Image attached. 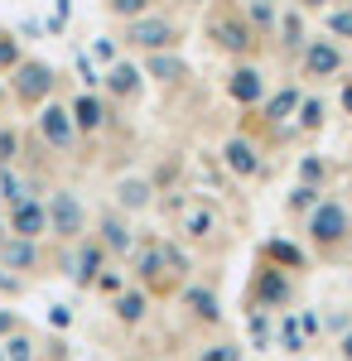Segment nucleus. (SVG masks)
Wrapping results in <instances>:
<instances>
[{
	"label": "nucleus",
	"instance_id": "obj_1",
	"mask_svg": "<svg viewBox=\"0 0 352 361\" xmlns=\"http://www.w3.org/2000/svg\"><path fill=\"white\" fill-rule=\"evenodd\" d=\"M10 73H15V97H20L25 106H44V102H49V92H54V68H49V63L20 58Z\"/></svg>",
	"mask_w": 352,
	"mask_h": 361
},
{
	"label": "nucleus",
	"instance_id": "obj_2",
	"mask_svg": "<svg viewBox=\"0 0 352 361\" xmlns=\"http://www.w3.org/2000/svg\"><path fill=\"white\" fill-rule=\"evenodd\" d=\"M44 212H49V231H54L58 241H78L82 226H87V217H82V202L73 193H63L58 188L49 202H44Z\"/></svg>",
	"mask_w": 352,
	"mask_h": 361
},
{
	"label": "nucleus",
	"instance_id": "obj_3",
	"mask_svg": "<svg viewBox=\"0 0 352 361\" xmlns=\"http://www.w3.org/2000/svg\"><path fill=\"white\" fill-rule=\"evenodd\" d=\"M39 135H44V145H54L58 154H68V149H73V140H78V126H73L68 106L44 102V106H39Z\"/></svg>",
	"mask_w": 352,
	"mask_h": 361
},
{
	"label": "nucleus",
	"instance_id": "obj_4",
	"mask_svg": "<svg viewBox=\"0 0 352 361\" xmlns=\"http://www.w3.org/2000/svg\"><path fill=\"white\" fill-rule=\"evenodd\" d=\"M44 231H49V212H44V202H39V197H25V202H15V207H10V236L39 241Z\"/></svg>",
	"mask_w": 352,
	"mask_h": 361
},
{
	"label": "nucleus",
	"instance_id": "obj_5",
	"mask_svg": "<svg viewBox=\"0 0 352 361\" xmlns=\"http://www.w3.org/2000/svg\"><path fill=\"white\" fill-rule=\"evenodd\" d=\"M309 231H314V241H319V246H333V241H343V236H348V212H343L338 202H319V207H314V217H309Z\"/></svg>",
	"mask_w": 352,
	"mask_h": 361
},
{
	"label": "nucleus",
	"instance_id": "obj_6",
	"mask_svg": "<svg viewBox=\"0 0 352 361\" xmlns=\"http://www.w3.org/2000/svg\"><path fill=\"white\" fill-rule=\"evenodd\" d=\"M126 44H136V49H169L174 44V25L169 20H131L126 25Z\"/></svg>",
	"mask_w": 352,
	"mask_h": 361
},
{
	"label": "nucleus",
	"instance_id": "obj_7",
	"mask_svg": "<svg viewBox=\"0 0 352 361\" xmlns=\"http://www.w3.org/2000/svg\"><path fill=\"white\" fill-rule=\"evenodd\" d=\"M0 270H20V275L39 270V246L25 236H0Z\"/></svg>",
	"mask_w": 352,
	"mask_h": 361
},
{
	"label": "nucleus",
	"instance_id": "obj_8",
	"mask_svg": "<svg viewBox=\"0 0 352 361\" xmlns=\"http://www.w3.org/2000/svg\"><path fill=\"white\" fill-rule=\"evenodd\" d=\"M68 116H73V126H78V130H102V121H107V106H102L92 92H82L78 102L68 106Z\"/></svg>",
	"mask_w": 352,
	"mask_h": 361
},
{
	"label": "nucleus",
	"instance_id": "obj_9",
	"mask_svg": "<svg viewBox=\"0 0 352 361\" xmlns=\"http://www.w3.org/2000/svg\"><path fill=\"white\" fill-rule=\"evenodd\" d=\"M213 39L222 44V49H232V54H242V49H251V29L242 25V20H213Z\"/></svg>",
	"mask_w": 352,
	"mask_h": 361
},
{
	"label": "nucleus",
	"instance_id": "obj_10",
	"mask_svg": "<svg viewBox=\"0 0 352 361\" xmlns=\"http://www.w3.org/2000/svg\"><path fill=\"white\" fill-rule=\"evenodd\" d=\"M304 68H309L314 78H328V73H338V68H343V58H338V49H333V44H324V39H319V44H309Z\"/></svg>",
	"mask_w": 352,
	"mask_h": 361
},
{
	"label": "nucleus",
	"instance_id": "obj_11",
	"mask_svg": "<svg viewBox=\"0 0 352 361\" xmlns=\"http://www.w3.org/2000/svg\"><path fill=\"white\" fill-rule=\"evenodd\" d=\"M227 92H232V102H242V106L261 102V73H256V68H237L232 82H227Z\"/></svg>",
	"mask_w": 352,
	"mask_h": 361
},
{
	"label": "nucleus",
	"instance_id": "obj_12",
	"mask_svg": "<svg viewBox=\"0 0 352 361\" xmlns=\"http://www.w3.org/2000/svg\"><path fill=\"white\" fill-rule=\"evenodd\" d=\"M68 275H73V284H92V279L102 275V246L87 241V246L73 255V270H68Z\"/></svg>",
	"mask_w": 352,
	"mask_h": 361
},
{
	"label": "nucleus",
	"instance_id": "obj_13",
	"mask_svg": "<svg viewBox=\"0 0 352 361\" xmlns=\"http://www.w3.org/2000/svg\"><path fill=\"white\" fill-rule=\"evenodd\" d=\"M222 154H227V169H232V173H242V178H251V173L261 169L256 149H251L246 140H227V149H222Z\"/></svg>",
	"mask_w": 352,
	"mask_h": 361
},
{
	"label": "nucleus",
	"instance_id": "obj_14",
	"mask_svg": "<svg viewBox=\"0 0 352 361\" xmlns=\"http://www.w3.org/2000/svg\"><path fill=\"white\" fill-rule=\"evenodd\" d=\"M102 82H107L116 97H136V92H140V73L131 68V63H111V73L102 78Z\"/></svg>",
	"mask_w": 352,
	"mask_h": 361
},
{
	"label": "nucleus",
	"instance_id": "obj_15",
	"mask_svg": "<svg viewBox=\"0 0 352 361\" xmlns=\"http://www.w3.org/2000/svg\"><path fill=\"white\" fill-rule=\"evenodd\" d=\"M116 197H121V207L140 212V207H150V183L145 178H121L116 183Z\"/></svg>",
	"mask_w": 352,
	"mask_h": 361
},
{
	"label": "nucleus",
	"instance_id": "obj_16",
	"mask_svg": "<svg viewBox=\"0 0 352 361\" xmlns=\"http://www.w3.org/2000/svg\"><path fill=\"white\" fill-rule=\"evenodd\" d=\"M256 294H261V304H285V299H290V284L280 279V270H266Z\"/></svg>",
	"mask_w": 352,
	"mask_h": 361
},
{
	"label": "nucleus",
	"instance_id": "obj_17",
	"mask_svg": "<svg viewBox=\"0 0 352 361\" xmlns=\"http://www.w3.org/2000/svg\"><path fill=\"white\" fill-rule=\"evenodd\" d=\"M145 68H150V78H160V82H179V78L189 73L179 58H164V54H155L150 63H145Z\"/></svg>",
	"mask_w": 352,
	"mask_h": 361
},
{
	"label": "nucleus",
	"instance_id": "obj_18",
	"mask_svg": "<svg viewBox=\"0 0 352 361\" xmlns=\"http://www.w3.org/2000/svg\"><path fill=\"white\" fill-rule=\"evenodd\" d=\"M102 246H111V250H131V226L121 222V217H107V222H102Z\"/></svg>",
	"mask_w": 352,
	"mask_h": 361
},
{
	"label": "nucleus",
	"instance_id": "obj_19",
	"mask_svg": "<svg viewBox=\"0 0 352 361\" xmlns=\"http://www.w3.org/2000/svg\"><path fill=\"white\" fill-rule=\"evenodd\" d=\"M0 197H5V202H10V207H15V202H25V197H29L25 178H20V173H15V169H0Z\"/></svg>",
	"mask_w": 352,
	"mask_h": 361
},
{
	"label": "nucleus",
	"instance_id": "obj_20",
	"mask_svg": "<svg viewBox=\"0 0 352 361\" xmlns=\"http://www.w3.org/2000/svg\"><path fill=\"white\" fill-rule=\"evenodd\" d=\"M116 318H121V323H140V318H145V294H136V289L121 294V299H116Z\"/></svg>",
	"mask_w": 352,
	"mask_h": 361
},
{
	"label": "nucleus",
	"instance_id": "obj_21",
	"mask_svg": "<svg viewBox=\"0 0 352 361\" xmlns=\"http://www.w3.org/2000/svg\"><path fill=\"white\" fill-rule=\"evenodd\" d=\"M0 352H5V361H34V342L25 333H10L0 342Z\"/></svg>",
	"mask_w": 352,
	"mask_h": 361
},
{
	"label": "nucleus",
	"instance_id": "obj_22",
	"mask_svg": "<svg viewBox=\"0 0 352 361\" xmlns=\"http://www.w3.org/2000/svg\"><path fill=\"white\" fill-rule=\"evenodd\" d=\"M295 106H299V92H295V87H285L280 97H271V106H266V116H271L275 126H280V121H285V116L295 111Z\"/></svg>",
	"mask_w": 352,
	"mask_h": 361
},
{
	"label": "nucleus",
	"instance_id": "obj_23",
	"mask_svg": "<svg viewBox=\"0 0 352 361\" xmlns=\"http://www.w3.org/2000/svg\"><path fill=\"white\" fill-rule=\"evenodd\" d=\"M189 308L198 313V318H208V323H217V299L208 294V289H189Z\"/></svg>",
	"mask_w": 352,
	"mask_h": 361
},
{
	"label": "nucleus",
	"instance_id": "obj_24",
	"mask_svg": "<svg viewBox=\"0 0 352 361\" xmlns=\"http://www.w3.org/2000/svg\"><path fill=\"white\" fill-rule=\"evenodd\" d=\"M15 154H20V135H15L10 126H0V169L15 164Z\"/></svg>",
	"mask_w": 352,
	"mask_h": 361
},
{
	"label": "nucleus",
	"instance_id": "obj_25",
	"mask_svg": "<svg viewBox=\"0 0 352 361\" xmlns=\"http://www.w3.org/2000/svg\"><path fill=\"white\" fill-rule=\"evenodd\" d=\"M271 260H280V265H290V270H299V265H304V255H299V246H290V241H271Z\"/></svg>",
	"mask_w": 352,
	"mask_h": 361
},
{
	"label": "nucleus",
	"instance_id": "obj_26",
	"mask_svg": "<svg viewBox=\"0 0 352 361\" xmlns=\"http://www.w3.org/2000/svg\"><path fill=\"white\" fill-rule=\"evenodd\" d=\"M15 63H20V44H15V34L0 29V73H10Z\"/></svg>",
	"mask_w": 352,
	"mask_h": 361
},
{
	"label": "nucleus",
	"instance_id": "obj_27",
	"mask_svg": "<svg viewBox=\"0 0 352 361\" xmlns=\"http://www.w3.org/2000/svg\"><path fill=\"white\" fill-rule=\"evenodd\" d=\"M280 342H285V352H299V347H304V328H299V318H285V323H280Z\"/></svg>",
	"mask_w": 352,
	"mask_h": 361
},
{
	"label": "nucleus",
	"instance_id": "obj_28",
	"mask_svg": "<svg viewBox=\"0 0 352 361\" xmlns=\"http://www.w3.org/2000/svg\"><path fill=\"white\" fill-rule=\"evenodd\" d=\"M280 29H285V49H299V44H304V29H299V15H280Z\"/></svg>",
	"mask_w": 352,
	"mask_h": 361
},
{
	"label": "nucleus",
	"instance_id": "obj_29",
	"mask_svg": "<svg viewBox=\"0 0 352 361\" xmlns=\"http://www.w3.org/2000/svg\"><path fill=\"white\" fill-rule=\"evenodd\" d=\"M150 0H107L111 15H126V20H140V10H145Z\"/></svg>",
	"mask_w": 352,
	"mask_h": 361
},
{
	"label": "nucleus",
	"instance_id": "obj_30",
	"mask_svg": "<svg viewBox=\"0 0 352 361\" xmlns=\"http://www.w3.org/2000/svg\"><path fill=\"white\" fill-rule=\"evenodd\" d=\"M198 361H242V347H232V342H222V347H208Z\"/></svg>",
	"mask_w": 352,
	"mask_h": 361
},
{
	"label": "nucleus",
	"instance_id": "obj_31",
	"mask_svg": "<svg viewBox=\"0 0 352 361\" xmlns=\"http://www.w3.org/2000/svg\"><path fill=\"white\" fill-rule=\"evenodd\" d=\"M319 121H324V106H319V102H299V126H304V130H314Z\"/></svg>",
	"mask_w": 352,
	"mask_h": 361
},
{
	"label": "nucleus",
	"instance_id": "obj_32",
	"mask_svg": "<svg viewBox=\"0 0 352 361\" xmlns=\"http://www.w3.org/2000/svg\"><path fill=\"white\" fill-rule=\"evenodd\" d=\"M160 265H164L160 250H145V255H140V275H145V279H160V275H164Z\"/></svg>",
	"mask_w": 352,
	"mask_h": 361
},
{
	"label": "nucleus",
	"instance_id": "obj_33",
	"mask_svg": "<svg viewBox=\"0 0 352 361\" xmlns=\"http://www.w3.org/2000/svg\"><path fill=\"white\" fill-rule=\"evenodd\" d=\"M213 231V212H189V236H208Z\"/></svg>",
	"mask_w": 352,
	"mask_h": 361
},
{
	"label": "nucleus",
	"instance_id": "obj_34",
	"mask_svg": "<svg viewBox=\"0 0 352 361\" xmlns=\"http://www.w3.org/2000/svg\"><path fill=\"white\" fill-rule=\"evenodd\" d=\"M328 25H333V34H343V39H352V10H338V15H333Z\"/></svg>",
	"mask_w": 352,
	"mask_h": 361
},
{
	"label": "nucleus",
	"instance_id": "obj_35",
	"mask_svg": "<svg viewBox=\"0 0 352 361\" xmlns=\"http://www.w3.org/2000/svg\"><path fill=\"white\" fill-rule=\"evenodd\" d=\"M78 73H82V82H87V87H97V82H102V78H97V68H92V58H87V54H78Z\"/></svg>",
	"mask_w": 352,
	"mask_h": 361
},
{
	"label": "nucleus",
	"instance_id": "obj_36",
	"mask_svg": "<svg viewBox=\"0 0 352 361\" xmlns=\"http://www.w3.org/2000/svg\"><path fill=\"white\" fill-rule=\"evenodd\" d=\"M92 284H97V289H107V294H116V289H121V275H116V270H102Z\"/></svg>",
	"mask_w": 352,
	"mask_h": 361
},
{
	"label": "nucleus",
	"instance_id": "obj_37",
	"mask_svg": "<svg viewBox=\"0 0 352 361\" xmlns=\"http://www.w3.org/2000/svg\"><path fill=\"white\" fill-rule=\"evenodd\" d=\"M299 173H304V183H314V178H324V164H319V159H304Z\"/></svg>",
	"mask_w": 352,
	"mask_h": 361
},
{
	"label": "nucleus",
	"instance_id": "obj_38",
	"mask_svg": "<svg viewBox=\"0 0 352 361\" xmlns=\"http://www.w3.org/2000/svg\"><path fill=\"white\" fill-rule=\"evenodd\" d=\"M10 333H20V323H15V313H5V308H0V342H5Z\"/></svg>",
	"mask_w": 352,
	"mask_h": 361
},
{
	"label": "nucleus",
	"instance_id": "obj_39",
	"mask_svg": "<svg viewBox=\"0 0 352 361\" xmlns=\"http://www.w3.org/2000/svg\"><path fill=\"white\" fill-rule=\"evenodd\" d=\"M251 15H256L261 25H271V20H275V10H271V5H266V0H256V5H251Z\"/></svg>",
	"mask_w": 352,
	"mask_h": 361
},
{
	"label": "nucleus",
	"instance_id": "obj_40",
	"mask_svg": "<svg viewBox=\"0 0 352 361\" xmlns=\"http://www.w3.org/2000/svg\"><path fill=\"white\" fill-rule=\"evenodd\" d=\"M290 202H295V207H309V202H314V188H309V183H304V188H295V197H290Z\"/></svg>",
	"mask_w": 352,
	"mask_h": 361
},
{
	"label": "nucleus",
	"instance_id": "obj_41",
	"mask_svg": "<svg viewBox=\"0 0 352 361\" xmlns=\"http://www.w3.org/2000/svg\"><path fill=\"white\" fill-rule=\"evenodd\" d=\"M0 294H20V279H10L5 270H0Z\"/></svg>",
	"mask_w": 352,
	"mask_h": 361
},
{
	"label": "nucleus",
	"instance_id": "obj_42",
	"mask_svg": "<svg viewBox=\"0 0 352 361\" xmlns=\"http://www.w3.org/2000/svg\"><path fill=\"white\" fill-rule=\"evenodd\" d=\"M343 106H348V111H352V87H348V92H343Z\"/></svg>",
	"mask_w": 352,
	"mask_h": 361
},
{
	"label": "nucleus",
	"instance_id": "obj_43",
	"mask_svg": "<svg viewBox=\"0 0 352 361\" xmlns=\"http://www.w3.org/2000/svg\"><path fill=\"white\" fill-rule=\"evenodd\" d=\"M343 352H348V357H352V333H348V337H343Z\"/></svg>",
	"mask_w": 352,
	"mask_h": 361
},
{
	"label": "nucleus",
	"instance_id": "obj_44",
	"mask_svg": "<svg viewBox=\"0 0 352 361\" xmlns=\"http://www.w3.org/2000/svg\"><path fill=\"white\" fill-rule=\"evenodd\" d=\"M304 5H324V0H304Z\"/></svg>",
	"mask_w": 352,
	"mask_h": 361
},
{
	"label": "nucleus",
	"instance_id": "obj_45",
	"mask_svg": "<svg viewBox=\"0 0 352 361\" xmlns=\"http://www.w3.org/2000/svg\"><path fill=\"white\" fill-rule=\"evenodd\" d=\"M0 236H5V222H0Z\"/></svg>",
	"mask_w": 352,
	"mask_h": 361
},
{
	"label": "nucleus",
	"instance_id": "obj_46",
	"mask_svg": "<svg viewBox=\"0 0 352 361\" xmlns=\"http://www.w3.org/2000/svg\"><path fill=\"white\" fill-rule=\"evenodd\" d=\"M0 361H5V352H0Z\"/></svg>",
	"mask_w": 352,
	"mask_h": 361
},
{
	"label": "nucleus",
	"instance_id": "obj_47",
	"mask_svg": "<svg viewBox=\"0 0 352 361\" xmlns=\"http://www.w3.org/2000/svg\"><path fill=\"white\" fill-rule=\"evenodd\" d=\"M0 97H5V92H0Z\"/></svg>",
	"mask_w": 352,
	"mask_h": 361
}]
</instances>
